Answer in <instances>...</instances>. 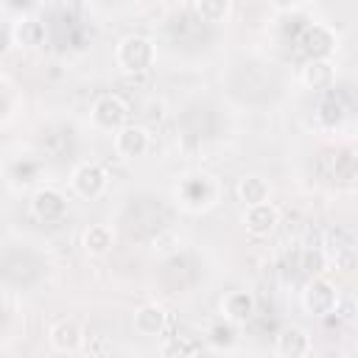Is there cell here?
Segmentation results:
<instances>
[{
    "label": "cell",
    "instance_id": "6da1fadb",
    "mask_svg": "<svg viewBox=\"0 0 358 358\" xmlns=\"http://www.w3.org/2000/svg\"><path fill=\"white\" fill-rule=\"evenodd\" d=\"M154 59H157L154 42L145 36H137V34L123 36L115 48V62L123 73H145L154 64Z\"/></svg>",
    "mask_w": 358,
    "mask_h": 358
},
{
    "label": "cell",
    "instance_id": "7a4b0ae2",
    "mask_svg": "<svg viewBox=\"0 0 358 358\" xmlns=\"http://www.w3.org/2000/svg\"><path fill=\"white\" fill-rule=\"evenodd\" d=\"M336 302H338L336 285H333L330 280H324L322 274H319V277H310V282H308L305 291H302V305H305V310H308L310 316H316V319H324V316L333 313Z\"/></svg>",
    "mask_w": 358,
    "mask_h": 358
},
{
    "label": "cell",
    "instance_id": "3957f363",
    "mask_svg": "<svg viewBox=\"0 0 358 358\" xmlns=\"http://www.w3.org/2000/svg\"><path fill=\"white\" fill-rule=\"evenodd\" d=\"M90 117H92L95 129H101V131H117L126 123V117H129V106L117 95H101L92 103Z\"/></svg>",
    "mask_w": 358,
    "mask_h": 358
},
{
    "label": "cell",
    "instance_id": "277c9868",
    "mask_svg": "<svg viewBox=\"0 0 358 358\" xmlns=\"http://www.w3.org/2000/svg\"><path fill=\"white\" fill-rule=\"evenodd\" d=\"M70 182H73V190H76L81 199H98V196L106 190L109 176H106V171H103L101 165H95V162H81V165L73 171Z\"/></svg>",
    "mask_w": 358,
    "mask_h": 358
},
{
    "label": "cell",
    "instance_id": "5b68a950",
    "mask_svg": "<svg viewBox=\"0 0 358 358\" xmlns=\"http://www.w3.org/2000/svg\"><path fill=\"white\" fill-rule=\"evenodd\" d=\"M280 224V213L271 201H260V204H246L243 210V227L249 235L255 238H266L274 232V227Z\"/></svg>",
    "mask_w": 358,
    "mask_h": 358
},
{
    "label": "cell",
    "instance_id": "8992f818",
    "mask_svg": "<svg viewBox=\"0 0 358 358\" xmlns=\"http://www.w3.org/2000/svg\"><path fill=\"white\" fill-rule=\"evenodd\" d=\"M182 199H185V204L190 207V210H207L213 201H215V182H213V176H207V173H196V176H187L185 182H182Z\"/></svg>",
    "mask_w": 358,
    "mask_h": 358
},
{
    "label": "cell",
    "instance_id": "52a82bcc",
    "mask_svg": "<svg viewBox=\"0 0 358 358\" xmlns=\"http://www.w3.org/2000/svg\"><path fill=\"white\" fill-rule=\"evenodd\" d=\"M148 145H151V140H148V131H145L143 126H129V123H123V126L115 131V151H117V157H123V159H137V157H143V154L148 151Z\"/></svg>",
    "mask_w": 358,
    "mask_h": 358
},
{
    "label": "cell",
    "instance_id": "ba28073f",
    "mask_svg": "<svg viewBox=\"0 0 358 358\" xmlns=\"http://www.w3.org/2000/svg\"><path fill=\"white\" fill-rule=\"evenodd\" d=\"M48 338H50V347L56 352H78L87 336H84V330H81V324L76 319H59L50 327Z\"/></svg>",
    "mask_w": 358,
    "mask_h": 358
},
{
    "label": "cell",
    "instance_id": "9c48e42d",
    "mask_svg": "<svg viewBox=\"0 0 358 358\" xmlns=\"http://www.w3.org/2000/svg\"><path fill=\"white\" fill-rule=\"evenodd\" d=\"M31 210L39 221H59L67 213V199L53 187H42L31 196Z\"/></svg>",
    "mask_w": 358,
    "mask_h": 358
},
{
    "label": "cell",
    "instance_id": "30bf717a",
    "mask_svg": "<svg viewBox=\"0 0 358 358\" xmlns=\"http://www.w3.org/2000/svg\"><path fill=\"white\" fill-rule=\"evenodd\" d=\"M255 313V296L249 291H229L221 299V316L232 324H246Z\"/></svg>",
    "mask_w": 358,
    "mask_h": 358
},
{
    "label": "cell",
    "instance_id": "8fae6325",
    "mask_svg": "<svg viewBox=\"0 0 358 358\" xmlns=\"http://www.w3.org/2000/svg\"><path fill=\"white\" fill-rule=\"evenodd\" d=\"M274 350H277V355H285V358H302V355L313 352V344L302 327H282L274 341Z\"/></svg>",
    "mask_w": 358,
    "mask_h": 358
},
{
    "label": "cell",
    "instance_id": "7c38bea8",
    "mask_svg": "<svg viewBox=\"0 0 358 358\" xmlns=\"http://www.w3.org/2000/svg\"><path fill=\"white\" fill-rule=\"evenodd\" d=\"M168 327V313L162 305H143L137 313H134V330L140 336H148V338H157L162 336Z\"/></svg>",
    "mask_w": 358,
    "mask_h": 358
},
{
    "label": "cell",
    "instance_id": "4fadbf2b",
    "mask_svg": "<svg viewBox=\"0 0 358 358\" xmlns=\"http://www.w3.org/2000/svg\"><path fill=\"white\" fill-rule=\"evenodd\" d=\"M333 48H336V36L324 25H313L302 36V50L308 53V59H327Z\"/></svg>",
    "mask_w": 358,
    "mask_h": 358
},
{
    "label": "cell",
    "instance_id": "5bb4252c",
    "mask_svg": "<svg viewBox=\"0 0 358 358\" xmlns=\"http://www.w3.org/2000/svg\"><path fill=\"white\" fill-rule=\"evenodd\" d=\"M336 81V67L330 59H308L302 67V84L310 90H330Z\"/></svg>",
    "mask_w": 358,
    "mask_h": 358
},
{
    "label": "cell",
    "instance_id": "9a60e30c",
    "mask_svg": "<svg viewBox=\"0 0 358 358\" xmlns=\"http://www.w3.org/2000/svg\"><path fill=\"white\" fill-rule=\"evenodd\" d=\"M235 193H238V199H241V201H243V207H246V204H260V201H268L271 187H268V182H266L263 176L249 173V176L238 179Z\"/></svg>",
    "mask_w": 358,
    "mask_h": 358
},
{
    "label": "cell",
    "instance_id": "2e32d148",
    "mask_svg": "<svg viewBox=\"0 0 358 358\" xmlns=\"http://www.w3.org/2000/svg\"><path fill=\"white\" fill-rule=\"evenodd\" d=\"M112 243H115V235H112V229L106 224H92L84 232V249L92 257H103L112 249Z\"/></svg>",
    "mask_w": 358,
    "mask_h": 358
},
{
    "label": "cell",
    "instance_id": "e0dca14e",
    "mask_svg": "<svg viewBox=\"0 0 358 358\" xmlns=\"http://www.w3.org/2000/svg\"><path fill=\"white\" fill-rule=\"evenodd\" d=\"M11 36H14V42L22 45V48H39V45L45 42V25H42L39 20H34V17H25V20H20V22L14 25Z\"/></svg>",
    "mask_w": 358,
    "mask_h": 358
},
{
    "label": "cell",
    "instance_id": "ac0fdd59",
    "mask_svg": "<svg viewBox=\"0 0 358 358\" xmlns=\"http://www.w3.org/2000/svg\"><path fill=\"white\" fill-rule=\"evenodd\" d=\"M316 120H319L324 129H336V126L344 120V103H341L336 95L322 98L319 106H316Z\"/></svg>",
    "mask_w": 358,
    "mask_h": 358
},
{
    "label": "cell",
    "instance_id": "d6986e66",
    "mask_svg": "<svg viewBox=\"0 0 358 358\" xmlns=\"http://www.w3.org/2000/svg\"><path fill=\"white\" fill-rule=\"evenodd\" d=\"M196 14L204 22H224L229 14V0H196Z\"/></svg>",
    "mask_w": 358,
    "mask_h": 358
},
{
    "label": "cell",
    "instance_id": "ffe728a7",
    "mask_svg": "<svg viewBox=\"0 0 358 358\" xmlns=\"http://www.w3.org/2000/svg\"><path fill=\"white\" fill-rule=\"evenodd\" d=\"M324 266H327V255H324L322 249H308V252H302V268H305L308 277H319V274L324 271Z\"/></svg>",
    "mask_w": 358,
    "mask_h": 358
},
{
    "label": "cell",
    "instance_id": "44dd1931",
    "mask_svg": "<svg viewBox=\"0 0 358 358\" xmlns=\"http://www.w3.org/2000/svg\"><path fill=\"white\" fill-rule=\"evenodd\" d=\"M235 327L238 324H232V322H215L213 327H210V341H213V347H229L232 341H235Z\"/></svg>",
    "mask_w": 358,
    "mask_h": 358
},
{
    "label": "cell",
    "instance_id": "7402d4cb",
    "mask_svg": "<svg viewBox=\"0 0 358 358\" xmlns=\"http://www.w3.org/2000/svg\"><path fill=\"white\" fill-rule=\"evenodd\" d=\"M196 352H201V344L190 338H173L162 347V355H196Z\"/></svg>",
    "mask_w": 358,
    "mask_h": 358
},
{
    "label": "cell",
    "instance_id": "603a6c76",
    "mask_svg": "<svg viewBox=\"0 0 358 358\" xmlns=\"http://www.w3.org/2000/svg\"><path fill=\"white\" fill-rule=\"evenodd\" d=\"M81 350L90 352V355H103V352H112V344H109L106 338H95V341H87V338H84Z\"/></svg>",
    "mask_w": 358,
    "mask_h": 358
},
{
    "label": "cell",
    "instance_id": "cb8c5ba5",
    "mask_svg": "<svg viewBox=\"0 0 358 358\" xmlns=\"http://www.w3.org/2000/svg\"><path fill=\"white\" fill-rule=\"evenodd\" d=\"M11 45H14V36H11V31H8L6 25H0V56H6Z\"/></svg>",
    "mask_w": 358,
    "mask_h": 358
},
{
    "label": "cell",
    "instance_id": "d4e9b609",
    "mask_svg": "<svg viewBox=\"0 0 358 358\" xmlns=\"http://www.w3.org/2000/svg\"><path fill=\"white\" fill-rule=\"evenodd\" d=\"M274 8H280V11H291V8H296L302 0H268Z\"/></svg>",
    "mask_w": 358,
    "mask_h": 358
}]
</instances>
